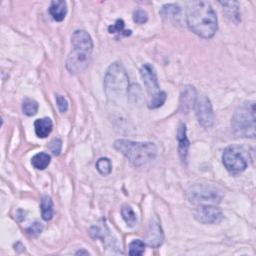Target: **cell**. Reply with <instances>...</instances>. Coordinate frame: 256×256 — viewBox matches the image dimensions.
I'll use <instances>...</instances> for the list:
<instances>
[{
	"label": "cell",
	"mask_w": 256,
	"mask_h": 256,
	"mask_svg": "<svg viewBox=\"0 0 256 256\" xmlns=\"http://www.w3.org/2000/svg\"><path fill=\"white\" fill-rule=\"evenodd\" d=\"M194 218L202 224H217L223 219V214L214 205L201 204L194 210Z\"/></svg>",
	"instance_id": "9c48e42d"
},
{
	"label": "cell",
	"mask_w": 256,
	"mask_h": 256,
	"mask_svg": "<svg viewBox=\"0 0 256 256\" xmlns=\"http://www.w3.org/2000/svg\"><path fill=\"white\" fill-rule=\"evenodd\" d=\"M177 140H178V153L182 161H185L188 154L189 148V140L186 135V125L184 123H180L177 131Z\"/></svg>",
	"instance_id": "4fadbf2b"
},
{
	"label": "cell",
	"mask_w": 256,
	"mask_h": 256,
	"mask_svg": "<svg viewBox=\"0 0 256 256\" xmlns=\"http://www.w3.org/2000/svg\"><path fill=\"white\" fill-rule=\"evenodd\" d=\"M233 133L238 137H255V102L245 101L239 105L231 120Z\"/></svg>",
	"instance_id": "5b68a950"
},
{
	"label": "cell",
	"mask_w": 256,
	"mask_h": 256,
	"mask_svg": "<svg viewBox=\"0 0 256 256\" xmlns=\"http://www.w3.org/2000/svg\"><path fill=\"white\" fill-rule=\"evenodd\" d=\"M52 127H53L52 120L48 117L36 119L34 122L35 134L39 138H46L51 133Z\"/></svg>",
	"instance_id": "2e32d148"
},
{
	"label": "cell",
	"mask_w": 256,
	"mask_h": 256,
	"mask_svg": "<svg viewBox=\"0 0 256 256\" xmlns=\"http://www.w3.org/2000/svg\"><path fill=\"white\" fill-rule=\"evenodd\" d=\"M164 240V234L161 228V225L157 219H152L148 231L145 235V242L147 245L153 248L159 247Z\"/></svg>",
	"instance_id": "7c38bea8"
},
{
	"label": "cell",
	"mask_w": 256,
	"mask_h": 256,
	"mask_svg": "<svg viewBox=\"0 0 256 256\" xmlns=\"http://www.w3.org/2000/svg\"><path fill=\"white\" fill-rule=\"evenodd\" d=\"M81 255V254H85V255H89V252L88 251H85V250H79L76 252V255Z\"/></svg>",
	"instance_id": "f546056e"
},
{
	"label": "cell",
	"mask_w": 256,
	"mask_h": 256,
	"mask_svg": "<svg viewBox=\"0 0 256 256\" xmlns=\"http://www.w3.org/2000/svg\"><path fill=\"white\" fill-rule=\"evenodd\" d=\"M48 148L52 152L53 155H55V156L59 155L60 152H61V148H62V141H61V139L54 138L53 140H51L50 143L48 144Z\"/></svg>",
	"instance_id": "484cf974"
},
{
	"label": "cell",
	"mask_w": 256,
	"mask_h": 256,
	"mask_svg": "<svg viewBox=\"0 0 256 256\" xmlns=\"http://www.w3.org/2000/svg\"><path fill=\"white\" fill-rule=\"evenodd\" d=\"M43 230V225L39 222H34L33 224H31L28 228H27V233L33 237L38 236L39 234H41Z\"/></svg>",
	"instance_id": "83f0119b"
},
{
	"label": "cell",
	"mask_w": 256,
	"mask_h": 256,
	"mask_svg": "<svg viewBox=\"0 0 256 256\" xmlns=\"http://www.w3.org/2000/svg\"><path fill=\"white\" fill-rule=\"evenodd\" d=\"M188 200L193 204H217L221 201L223 194L212 186L195 185L188 190Z\"/></svg>",
	"instance_id": "52a82bcc"
},
{
	"label": "cell",
	"mask_w": 256,
	"mask_h": 256,
	"mask_svg": "<svg viewBox=\"0 0 256 256\" xmlns=\"http://www.w3.org/2000/svg\"><path fill=\"white\" fill-rule=\"evenodd\" d=\"M223 6V13L226 15V17L235 22L238 23L241 21L240 12H239V3L237 1H221L219 2Z\"/></svg>",
	"instance_id": "5bb4252c"
},
{
	"label": "cell",
	"mask_w": 256,
	"mask_h": 256,
	"mask_svg": "<svg viewBox=\"0 0 256 256\" xmlns=\"http://www.w3.org/2000/svg\"><path fill=\"white\" fill-rule=\"evenodd\" d=\"M140 75L142 77V80L144 82V85L146 87V90L149 94L150 99L154 98L157 96L162 90H160L159 83H158V78L155 72L154 67L149 64H143L142 67L140 68Z\"/></svg>",
	"instance_id": "30bf717a"
},
{
	"label": "cell",
	"mask_w": 256,
	"mask_h": 256,
	"mask_svg": "<svg viewBox=\"0 0 256 256\" xmlns=\"http://www.w3.org/2000/svg\"><path fill=\"white\" fill-rule=\"evenodd\" d=\"M51 156L46 152H40L34 155L31 159V164L35 169L44 170L50 164Z\"/></svg>",
	"instance_id": "ac0fdd59"
},
{
	"label": "cell",
	"mask_w": 256,
	"mask_h": 256,
	"mask_svg": "<svg viewBox=\"0 0 256 256\" xmlns=\"http://www.w3.org/2000/svg\"><path fill=\"white\" fill-rule=\"evenodd\" d=\"M181 9L176 4H166L160 10V14L168 20H176L180 16Z\"/></svg>",
	"instance_id": "d6986e66"
},
{
	"label": "cell",
	"mask_w": 256,
	"mask_h": 256,
	"mask_svg": "<svg viewBox=\"0 0 256 256\" xmlns=\"http://www.w3.org/2000/svg\"><path fill=\"white\" fill-rule=\"evenodd\" d=\"M222 162L229 172L240 173L244 171L248 165L246 151L241 146L230 145L223 151Z\"/></svg>",
	"instance_id": "8992f818"
},
{
	"label": "cell",
	"mask_w": 256,
	"mask_h": 256,
	"mask_svg": "<svg viewBox=\"0 0 256 256\" xmlns=\"http://www.w3.org/2000/svg\"><path fill=\"white\" fill-rule=\"evenodd\" d=\"M145 251V243L142 240L136 239L129 244V254L132 256H140Z\"/></svg>",
	"instance_id": "cb8c5ba5"
},
{
	"label": "cell",
	"mask_w": 256,
	"mask_h": 256,
	"mask_svg": "<svg viewBox=\"0 0 256 256\" xmlns=\"http://www.w3.org/2000/svg\"><path fill=\"white\" fill-rule=\"evenodd\" d=\"M194 108L199 124L204 128H210L214 123V113L210 99L206 95H201L197 98Z\"/></svg>",
	"instance_id": "ba28073f"
},
{
	"label": "cell",
	"mask_w": 256,
	"mask_h": 256,
	"mask_svg": "<svg viewBox=\"0 0 256 256\" xmlns=\"http://www.w3.org/2000/svg\"><path fill=\"white\" fill-rule=\"evenodd\" d=\"M186 23L197 36L209 39L218 29L216 12L208 1H190L187 3Z\"/></svg>",
	"instance_id": "6da1fadb"
},
{
	"label": "cell",
	"mask_w": 256,
	"mask_h": 256,
	"mask_svg": "<svg viewBox=\"0 0 256 256\" xmlns=\"http://www.w3.org/2000/svg\"><path fill=\"white\" fill-rule=\"evenodd\" d=\"M197 91L192 85H186L183 87L180 94L179 109L182 113H189L195 106L197 100Z\"/></svg>",
	"instance_id": "8fae6325"
},
{
	"label": "cell",
	"mask_w": 256,
	"mask_h": 256,
	"mask_svg": "<svg viewBox=\"0 0 256 256\" xmlns=\"http://www.w3.org/2000/svg\"><path fill=\"white\" fill-rule=\"evenodd\" d=\"M166 93L164 91H161L157 96H155L154 98L150 99L148 102V108L149 109H156L161 107L164 102L166 101Z\"/></svg>",
	"instance_id": "d4e9b609"
},
{
	"label": "cell",
	"mask_w": 256,
	"mask_h": 256,
	"mask_svg": "<svg viewBox=\"0 0 256 256\" xmlns=\"http://www.w3.org/2000/svg\"><path fill=\"white\" fill-rule=\"evenodd\" d=\"M38 108H39V105H38L37 101L30 99V98H26L23 100L22 110L25 115H27V116L35 115L38 111Z\"/></svg>",
	"instance_id": "44dd1931"
},
{
	"label": "cell",
	"mask_w": 256,
	"mask_h": 256,
	"mask_svg": "<svg viewBox=\"0 0 256 256\" xmlns=\"http://www.w3.org/2000/svg\"><path fill=\"white\" fill-rule=\"evenodd\" d=\"M125 23L122 19H117L116 22L113 25H110L108 27V31L109 33H117V34H121L123 36H129L131 35V30H125L124 29Z\"/></svg>",
	"instance_id": "603a6c76"
},
{
	"label": "cell",
	"mask_w": 256,
	"mask_h": 256,
	"mask_svg": "<svg viewBox=\"0 0 256 256\" xmlns=\"http://www.w3.org/2000/svg\"><path fill=\"white\" fill-rule=\"evenodd\" d=\"M71 43L73 49L66 59V68L71 74L81 73L89 66L93 41L85 30H76L71 37Z\"/></svg>",
	"instance_id": "7a4b0ae2"
},
{
	"label": "cell",
	"mask_w": 256,
	"mask_h": 256,
	"mask_svg": "<svg viewBox=\"0 0 256 256\" xmlns=\"http://www.w3.org/2000/svg\"><path fill=\"white\" fill-rule=\"evenodd\" d=\"M96 169L101 175H108L112 171V163L109 158L101 157L96 162Z\"/></svg>",
	"instance_id": "7402d4cb"
},
{
	"label": "cell",
	"mask_w": 256,
	"mask_h": 256,
	"mask_svg": "<svg viewBox=\"0 0 256 256\" xmlns=\"http://www.w3.org/2000/svg\"><path fill=\"white\" fill-rule=\"evenodd\" d=\"M121 215L128 226L133 227L137 223V215L130 205L125 204L122 206Z\"/></svg>",
	"instance_id": "ffe728a7"
},
{
	"label": "cell",
	"mask_w": 256,
	"mask_h": 256,
	"mask_svg": "<svg viewBox=\"0 0 256 256\" xmlns=\"http://www.w3.org/2000/svg\"><path fill=\"white\" fill-rule=\"evenodd\" d=\"M133 20L138 24H144L148 20V15L144 10L139 9L133 13Z\"/></svg>",
	"instance_id": "4316f807"
},
{
	"label": "cell",
	"mask_w": 256,
	"mask_h": 256,
	"mask_svg": "<svg viewBox=\"0 0 256 256\" xmlns=\"http://www.w3.org/2000/svg\"><path fill=\"white\" fill-rule=\"evenodd\" d=\"M114 148L123 154L135 167H140L153 160L157 154V147L152 142H137L118 139Z\"/></svg>",
	"instance_id": "3957f363"
},
{
	"label": "cell",
	"mask_w": 256,
	"mask_h": 256,
	"mask_svg": "<svg viewBox=\"0 0 256 256\" xmlns=\"http://www.w3.org/2000/svg\"><path fill=\"white\" fill-rule=\"evenodd\" d=\"M129 78L124 66L119 62L112 63L104 77V91L110 101H118L128 92Z\"/></svg>",
	"instance_id": "277c9868"
},
{
	"label": "cell",
	"mask_w": 256,
	"mask_h": 256,
	"mask_svg": "<svg viewBox=\"0 0 256 256\" xmlns=\"http://www.w3.org/2000/svg\"><path fill=\"white\" fill-rule=\"evenodd\" d=\"M56 103L58 106V109L61 113H64L68 110V101L66 100V98L62 95H57L56 96Z\"/></svg>",
	"instance_id": "f1b7e54d"
},
{
	"label": "cell",
	"mask_w": 256,
	"mask_h": 256,
	"mask_svg": "<svg viewBox=\"0 0 256 256\" xmlns=\"http://www.w3.org/2000/svg\"><path fill=\"white\" fill-rule=\"evenodd\" d=\"M53 201L50 196L48 195H43L41 198L40 202V208H41V215L42 218L45 221H49L52 219L53 214H54V209H53Z\"/></svg>",
	"instance_id": "e0dca14e"
},
{
	"label": "cell",
	"mask_w": 256,
	"mask_h": 256,
	"mask_svg": "<svg viewBox=\"0 0 256 256\" xmlns=\"http://www.w3.org/2000/svg\"><path fill=\"white\" fill-rule=\"evenodd\" d=\"M49 13L55 21L61 22L67 14V4L63 0H54L49 7Z\"/></svg>",
	"instance_id": "9a60e30c"
}]
</instances>
